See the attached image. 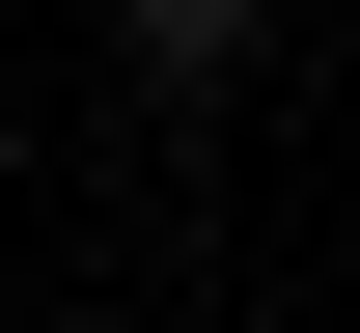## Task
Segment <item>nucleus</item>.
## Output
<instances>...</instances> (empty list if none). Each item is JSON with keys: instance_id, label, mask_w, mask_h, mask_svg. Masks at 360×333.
<instances>
[{"instance_id": "1", "label": "nucleus", "mask_w": 360, "mask_h": 333, "mask_svg": "<svg viewBox=\"0 0 360 333\" xmlns=\"http://www.w3.org/2000/svg\"><path fill=\"white\" fill-rule=\"evenodd\" d=\"M139 28H167V56H250V28H277V0H139Z\"/></svg>"}]
</instances>
